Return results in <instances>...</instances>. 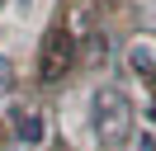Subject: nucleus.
<instances>
[{
	"label": "nucleus",
	"instance_id": "nucleus-1",
	"mask_svg": "<svg viewBox=\"0 0 156 151\" xmlns=\"http://www.w3.org/2000/svg\"><path fill=\"white\" fill-rule=\"evenodd\" d=\"M90 123H95L99 146H123L128 132H133V104L118 85H99L90 94Z\"/></svg>",
	"mask_w": 156,
	"mask_h": 151
},
{
	"label": "nucleus",
	"instance_id": "nucleus-2",
	"mask_svg": "<svg viewBox=\"0 0 156 151\" xmlns=\"http://www.w3.org/2000/svg\"><path fill=\"white\" fill-rule=\"evenodd\" d=\"M14 132H19V142H24V146H38V142L48 137V128H43V118H38V113H19V118H14Z\"/></svg>",
	"mask_w": 156,
	"mask_h": 151
},
{
	"label": "nucleus",
	"instance_id": "nucleus-3",
	"mask_svg": "<svg viewBox=\"0 0 156 151\" xmlns=\"http://www.w3.org/2000/svg\"><path fill=\"white\" fill-rule=\"evenodd\" d=\"M66 38H52L48 43V57H43V76H62V66H66Z\"/></svg>",
	"mask_w": 156,
	"mask_h": 151
},
{
	"label": "nucleus",
	"instance_id": "nucleus-4",
	"mask_svg": "<svg viewBox=\"0 0 156 151\" xmlns=\"http://www.w3.org/2000/svg\"><path fill=\"white\" fill-rule=\"evenodd\" d=\"M128 57H133V71H142V76L156 71V43H147V38H142V43H133V52H128Z\"/></svg>",
	"mask_w": 156,
	"mask_h": 151
},
{
	"label": "nucleus",
	"instance_id": "nucleus-5",
	"mask_svg": "<svg viewBox=\"0 0 156 151\" xmlns=\"http://www.w3.org/2000/svg\"><path fill=\"white\" fill-rule=\"evenodd\" d=\"M137 151H156V137H151V132H142V137H137Z\"/></svg>",
	"mask_w": 156,
	"mask_h": 151
},
{
	"label": "nucleus",
	"instance_id": "nucleus-6",
	"mask_svg": "<svg viewBox=\"0 0 156 151\" xmlns=\"http://www.w3.org/2000/svg\"><path fill=\"white\" fill-rule=\"evenodd\" d=\"M0 90H5V66H0Z\"/></svg>",
	"mask_w": 156,
	"mask_h": 151
}]
</instances>
